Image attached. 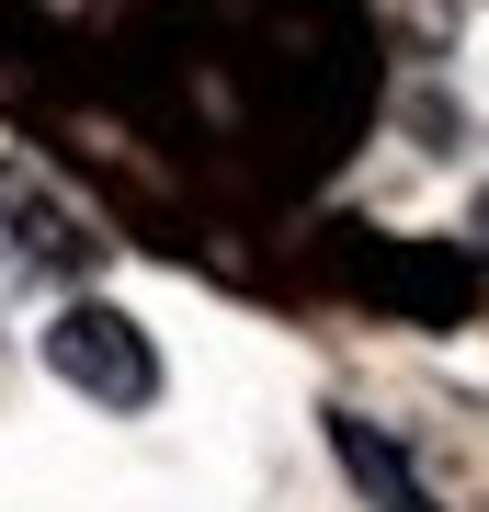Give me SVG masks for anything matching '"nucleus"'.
<instances>
[{"instance_id":"obj_3","label":"nucleus","mask_w":489,"mask_h":512,"mask_svg":"<svg viewBox=\"0 0 489 512\" xmlns=\"http://www.w3.org/2000/svg\"><path fill=\"white\" fill-rule=\"evenodd\" d=\"M467 228H478V239H489V194H478V205H467Z\"/></svg>"},{"instance_id":"obj_1","label":"nucleus","mask_w":489,"mask_h":512,"mask_svg":"<svg viewBox=\"0 0 489 512\" xmlns=\"http://www.w3.org/2000/svg\"><path fill=\"white\" fill-rule=\"evenodd\" d=\"M46 376L80 387L91 410H148L160 399V342H148L126 308H103V296H69V308L46 319Z\"/></svg>"},{"instance_id":"obj_2","label":"nucleus","mask_w":489,"mask_h":512,"mask_svg":"<svg viewBox=\"0 0 489 512\" xmlns=\"http://www.w3.org/2000/svg\"><path fill=\"white\" fill-rule=\"evenodd\" d=\"M0 239H12L23 262H46V274H80V262L103 251V239H91V217L46 183L35 160H0Z\"/></svg>"}]
</instances>
